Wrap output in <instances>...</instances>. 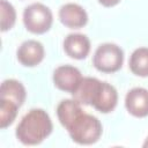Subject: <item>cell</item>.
I'll return each mask as SVG.
<instances>
[{"label":"cell","instance_id":"4fadbf2b","mask_svg":"<svg viewBox=\"0 0 148 148\" xmlns=\"http://www.w3.org/2000/svg\"><path fill=\"white\" fill-rule=\"evenodd\" d=\"M99 83H101V81L96 77H91V76L83 77L81 80L80 84L77 86V88L74 90V92H72L73 98L76 99L82 105H91L92 97H94Z\"/></svg>","mask_w":148,"mask_h":148},{"label":"cell","instance_id":"8992f818","mask_svg":"<svg viewBox=\"0 0 148 148\" xmlns=\"http://www.w3.org/2000/svg\"><path fill=\"white\" fill-rule=\"evenodd\" d=\"M44 57L45 50L43 44L35 39H28L23 42L16 51V58L24 67H35L39 65Z\"/></svg>","mask_w":148,"mask_h":148},{"label":"cell","instance_id":"3957f363","mask_svg":"<svg viewBox=\"0 0 148 148\" xmlns=\"http://www.w3.org/2000/svg\"><path fill=\"white\" fill-rule=\"evenodd\" d=\"M23 23L29 32L35 35H43L51 29L53 23V15L47 6L40 2H34L24 8Z\"/></svg>","mask_w":148,"mask_h":148},{"label":"cell","instance_id":"8fae6325","mask_svg":"<svg viewBox=\"0 0 148 148\" xmlns=\"http://www.w3.org/2000/svg\"><path fill=\"white\" fill-rule=\"evenodd\" d=\"M25 97H27L25 88L20 81L15 79H7L2 81L0 87V98L13 101L21 108L25 101Z\"/></svg>","mask_w":148,"mask_h":148},{"label":"cell","instance_id":"277c9868","mask_svg":"<svg viewBox=\"0 0 148 148\" xmlns=\"http://www.w3.org/2000/svg\"><path fill=\"white\" fill-rule=\"evenodd\" d=\"M124 62V51L113 43L101 44L92 57L94 67L102 73H114L119 71Z\"/></svg>","mask_w":148,"mask_h":148},{"label":"cell","instance_id":"ac0fdd59","mask_svg":"<svg viewBox=\"0 0 148 148\" xmlns=\"http://www.w3.org/2000/svg\"><path fill=\"white\" fill-rule=\"evenodd\" d=\"M142 146H143L145 148H147V147H148V136L146 138V140H145V142H143V145H142Z\"/></svg>","mask_w":148,"mask_h":148},{"label":"cell","instance_id":"7a4b0ae2","mask_svg":"<svg viewBox=\"0 0 148 148\" xmlns=\"http://www.w3.org/2000/svg\"><path fill=\"white\" fill-rule=\"evenodd\" d=\"M71 139L79 145H92L102 135L103 127L97 117L82 112L66 128Z\"/></svg>","mask_w":148,"mask_h":148},{"label":"cell","instance_id":"ba28073f","mask_svg":"<svg viewBox=\"0 0 148 148\" xmlns=\"http://www.w3.org/2000/svg\"><path fill=\"white\" fill-rule=\"evenodd\" d=\"M125 108L136 118L148 116V90L142 87L132 88L125 96Z\"/></svg>","mask_w":148,"mask_h":148},{"label":"cell","instance_id":"6da1fadb","mask_svg":"<svg viewBox=\"0 0 148 148\" xmlns=\"http://www.w3.org/2000/svg\"><path fill=\"white\" fill-rule=\"evenodd\" d=\"M53 130L52 120L49 113L39 108L31 109L23 116L16 127L15 135L17 140L27 146H35L43 142Z\"/></svg>","mask_w":148,"mask_h":148},{"label":"cell","instance_id":"5bb4252c","mask_svg":"<svg viewBox=\"0 0 148 148\" xmlns=\"http://www.w3.org/2000/svg\"><path fill=\"white\" fill-rule=\"evenodd\" d=\"M128 67L134 75L147 77L148 76V47L135 49L130 57Z\"/></svg>","mask_w":148,"mask_h":148},{"label":"cell","instance_id":"7c38bea8","mask_svg":"<svg viewBox=\"0 0 148 148\" xmlns=\"http://www.w3.org/2000/svg\"><path fill=\"white\" fill-rule=\"evenodd\" d=\"M82 104L79 103L76 99H62L58 106H57V117H58V120L60 121V124L67 128L72 123L73 120L80 114L83 112L82 110Z\"/></svg>","mask_w":148,"mask_h":148},{"label":"cell","instance_id":"30bf717a","mask_svg":"<svg viewBox=\"0 0 148 148\" xmlns=\"http://www.w3.org/2000/svg\"><path fill=\"white\" fill-rule=\"evenodd\" d=\"M62 47L68 57L82 60L90 52V40L83 34H69L65 37Z\"/></svg>","mask_w":148,"mask_h":148},{"label":"cell","instance_id":"5b68a950","mask_svg":"<svg viewBox=\"0 0 148 148\" xmlns=\"http://www.w3.org/2000/svg\"><path fill=\"white\" fill-rule=\"evenodd\" d=\"M83 79L79 68L71 65H61L57 67L53 72V83L54 86L62 91L74 92V90L80 84Z\"/></svg>","mask_w":148,"mask_h":148},{"label":"cell","instance_id":"9c48e42d","mask_svg":"<svg viewBox=\"0 0 148 148\" xmlns=\"http://www.w3.org/2000/svg\"><path fill=\"white\" fill-rule=\"evenodd\" d=\"M60 22L71 29H80L88 22V14L86 9L77 3H65L60 7L58 13Z\"/></svg>","mask_w":148,"mask_h":148},{"label":"cell","instance_id":"9a60e30c","mask_svg":"<svg viewBox=\"0 0 148 148\" xmlns=\"http://www.w3.org/2000/svg\"><path fill=\"white\" fill-rule=\"evenodd\" d=\"M18 108L20 106L13 101L0 98V127L2 130L14 123Z\"/></svg>","mask_w":148,"mask_h":148},{"label":"cell","instance_id":"52a82bcc","mask_svg":"<svg viewBox=\"0 0 148 148\" xmlns=\"http://www.w3.org/2000/svg\"><path fill=\"white\" fill-rule=\"evenodd\" d=\"M117 103H118V92L116 88L108 82L101 81L92 97L91 106H94L101 113H109L114 110Z\"/></svg>","mask_w":148,"mask_h":148},{"label":"cell","instance_id":"e0dca14e","mask_svg":"<svg viewBox=\"0 0 148 148\" xmlns=\"http://www.w3.org/2000/svg\"><path fill=\"white\" fill-rule=\"evenodd\" d=\"M121 0H98V2L104 6V7H113L116 5H118Z\"/></svg>","mask_w":148,"mask_h":148},{"label":"cell","instance_id":"2e32d148","mask_svg":"<svg viewBox=\"0 0 148 148\" xmlns=\"http://www.w3.org/2000/svg\"><path fill=\"white\" fill-rule=\"evenodd\" d=\"M0 13H1V31L5 32L10 30L16 22V12L14 6L7 0H1Z\"/></svg>","mask_w":148,"mask_h":148}]
</instances>
